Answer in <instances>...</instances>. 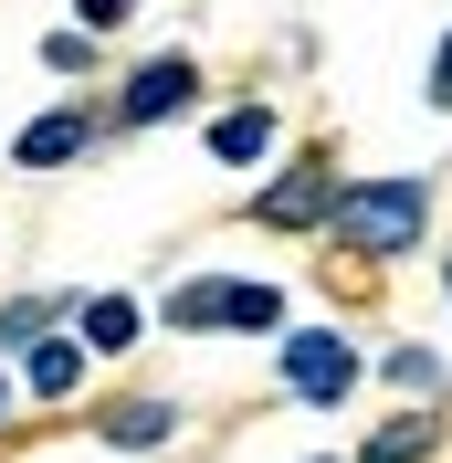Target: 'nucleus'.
<instances>
[{
	"label": "nucleus",
	"instance_id": "obj_1",
	"mask_svg": "<svg viewBox=\"0 0 452 463\" xmlns=\"http://www.w3.org/2000/svg\"><path fill=\"white\" fill-rule=\"evenodd\" d=\"M326 232H337L347 253H368V263L410 253V242L431 232V179H337Z\"/></svg>",
	"mask_w": 452,
	"mask_h": 463
},
{
	"label": "nucleus",
	"instance_id": "obj_2",
	"mask_svg": "<svg viewBox=\"0 0 452 463\" xmlns=\"http://www.w3.org/2000/svg\"><path fill=\"white\" fill-rule=\"evenodd\" d=\"M169 326H200V337H274V326H284V285H253V274H200V285L169 295Z\"/></svg>",
	"mask_w": 452,
	"mask_h": 463
},
{
	"label": "nucleus",
	"instance_id": "obj_3",
	"mask_svg": "<svg viewBox=\"0 0 452 463\" xmlns=\"http://www.w3.org/2000/svg\"><path fill=\"white\" fill-rule=\"evenodd\" d=\"M284 390L306 411H337L347 390H358V347H347V326H284Z\"/></svg>",
	"mask_w": 452,
	"mask_h": 463
},
{
	"label": "nucleus",
	"instance_id": "obj_4",
	"mask_svg": "<svg viewBox=\"0 0 452 463\" xmlns=\"http://www.w3.org/2000/svg\"><path fill=\"white\" fill-rule=\"evenodd\" d=\"M326 201H337V169H326V147H306L284 179L253 190V222L263 232H326Z\"/></svg>",
	"mask_w": 452,
	"mask_h": 463
},
{
	"label": "nucleus",
	"instance_id": "obj_5",
	"mask_svg": "<svg viewBox=\"0 0 452 463\" xmlns=\"http://www.w3.org/2000/svg\"><path fill=\"white\" fill-rule=\"evenodd\" d=\"M200 106V63L190 53H147L137 74H127V95H116V127H169V116Z\"/></svg>",
	"mask_w": 452,
	"mask_h": 463
},
{
	"label": "nucleus",
	"instance_id": "obj_6",
	"mask_svg": "<svg viewBox=\"0 0 452 463\" xmlns=\"http://www.w3.org/2000/svg\"><path fill=\"white\" fill-rule=\"evenodd\" d=\"M85 147H95V116L85 106H53V116H32L22 137H11V158H22V169H74Z\"/></svg>",
	"mask_w": 452,
	"mask_h": 463
},
{
	"label": "nucleus",
	"instance_id": "obj_7",
	"mask_svg": "<svg viewBox=\"0 0 452 463\" xmlns=\"http://www.w3.org/2000/svg\"><path fill=\"white\" fill-rule=\"evenodd\" d=\"M211 158H221V169H263V158H274V106H221L211 116Z\"/></svg>",
	"mask_w": 452,
	"mask_h": 463
},
{
	"label": "nucleus",
	"instance_id": "obj_8",
	"mask_svg": "<svg viewBox=\"0 0 452 463\" xmlns=\"http://www.w3.org/2000/svg\"><path fill=\"white\" fill-rule=\"evenodd\" d=\"M137 326H147V306H137V295H85V306H74V347H85V358H116V347H137Z\"/></svg>",
	"mask_w": 452,
	"mask_h": 463
},
{
	"label": "nucleus",
	"instance_id": "obj_9",
	"mask_svg": "<svg viewBox=\"0 0 452 463\" xmlns=\"http://www.w3.org/2000/svg\"><path fill=\"white\" fill-rule=\"evenodd\" d=\"M22 390L74 401V390H85V347H74V337H32V347H22Z\"/></svg>",
	"mask_w": 452,
	"mask_h": 463
},
{
	"label": "nucleus",
	"instance_id": "obj_10",
	"mask_svg": "<svg viewBox=\"0 0 452 463\" xmlns=\"http://www.w3.org/2000/svg\"><path fill=\"white\" fill-rule=\"evenodd\" d=\"M169 432H179L169 401H116L106 411V442H127V453H147V442H169Z\"/></svg>",
	"mask_w": 452,
	"mask_h": 463
},
{
	"label": "nucleus",
	"instance_id": "obj_11",
	"mask_svg": "<svg viewBox=\"0 0 452 463\" xmlns=\"http://www.w3.org/2000/svg\"><path fill=\"white\" fill-rule=\"evenodd\" d=\"M431 432H442L431 411H400V421H390V432H379V442H368L358 463H421V453H431Z\"/></svg>",
	"mask_w": 452,
	"mask_h": 463
},
{
	"label": "nucleus",
	"instance_id": "obj_12",
	"mask_svg": "<svg viewBox=\"0 0 452 463\" xmlns=\"http://www.w3.org/2000/svg\"><path fill=\"white\" fill-rule=\"evenodd\" d=\"M390 379L431 401V390H442V358H431V347H390Z\"/></svg>",
	"mask_w": 452,
	"mask_h": 463
},
{
	"label": "nucleus",
	"instance_id": "obj_13",
	"mask_svg": "<svg viewBox=\"0 0 452 463\" xmlns=\"http://www.w3.org/2000/svg\"><path fill=\"white\" fill-rule=\"evenodd\" d=\"M32 337H53V306H0V347H32Z\"/></svg>",
	"mask_w": 452,
	"mask_h": 463
},
{
	"label": "nucleus",
	"instance_id": "obj_14",
	"mask_svg": "<svg viewBox=\"0 0 452 463\" xmlns=\"http://www.w3.org/2000/svg\"><path fill=\"white\" fill-rule=\"evenodd\" d=\"M42 63H53V74H85V63H95V32H53V43H42Z\"/></svg>",
	"mask_w": 452,
	"mask_h": 463
},
{
	"label": "nucleus",
	"instance_id": "obj_15",
	"mask_svg": "<svg viewBox=\"0 0 452 463\" xmlns=\"http://www.w3.org/2000/svg\"><path fill=\"white\" fill-rule=\"evenodd\" d=\"M421 95H431V106L452 116V32H442V43H431V74H421Z\"/></svg>",
	"mask_w": 452,
	"mask_h": 463
},
{
	"label": "nucleus",
	"instance_id": "obj_16",
	"mask_svg": "<svg viewBox=\"0 0 452 463\" xmlns=\"http://www.w3.org/2000/svg\"><path fill=\"white\" fill-rule=\"evenodd\" d=\"M127 11H137V0H74V32H116Z\"/></svg>",
	"mask_w": 452,
	"mask_h": 463
},
{
	"label": "nucleus",
	"instance_id": "obj_17",
	"mask_svg": "<svg viewBox=\"0 0 452 463\" xmlns=\"http://www.w3.org/2000/svg\"><path fill=\"white\" fill-rule=\"evenodd\" d=\"M0 421H11V379H0Z\"/></svg>",
	"mask_w": 452,
	"mask_h": 463
},
{
	"label": "nucleus",
	"instance_id": "obj_18",
	"mask_svg": "<svg viewBox=\"0 0 452 463\" xmlns=\"http://www.w3.org/2000/svg\"><path fill=\"white\" fill-rule=\"evenodd\" d=\"M442 295H452V263H442Z\"/></svg>",
	"mask_w": 452,
	"mask_h": 463
}]
</instances>
